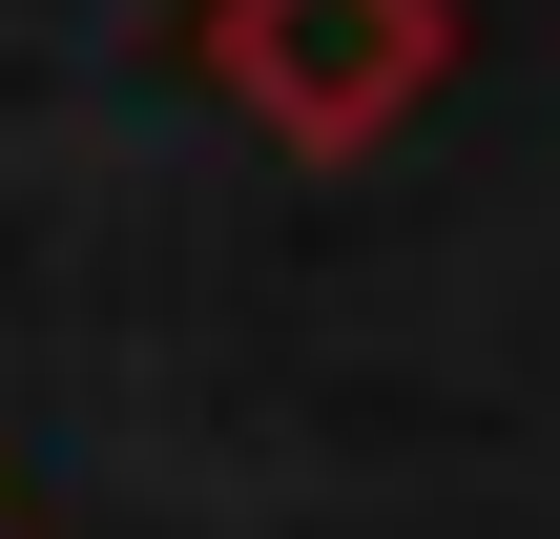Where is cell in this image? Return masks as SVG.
Returning <instances> with one entry per match:
<instances>
[{
	"instance_id": "1",
	"label": "cell",
	"mask_w": 560,
	"mask_h": 539,
	"mask_svg": "<svg viewBox=\"0 0 560 539\" xmlns=\"http://www.w3.org/2000/svg\"><path fill=\"white\" fill-rule=\"evenodd\" d=\"M187 62H208V104H249L291 166H353V145H395V125L436 104L457 0H187Z\"/></svg>"
}]
</instances>
